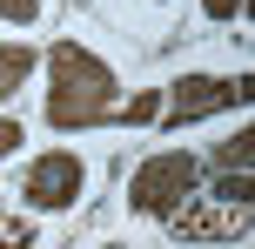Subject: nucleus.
Instances as JSON below:
<instances>
[{
  "mask_svg": "<svg viewBox=\"0 0 255 249\" xmlns=\"http://www.w3.org/2000/svg\"><path fill=\"white\" fill-rule=\"evenodd\" d=\"M121 94V74L81 40H54L47 47V121L54 128H94L108 121Z\"/></svg>",
  "mask_w": 255,
  "mask_h": 249,
  "instance_id": "nucleus-1",
  "label": "nucleus"
},
{
  "mask_svg": "<svg viewBox=\"0 0 255 249\" xmlns=\"http://www.w3.org/2000/svg\"><path fill=\"white\" fill-rule=\"evenodd\" d=\"M195 182H202V162L188 148H161V155H148L128 175V209L134 216H168V209H181L195 196Z\"/></svg>",
  "mask_w": 255,
  "mask_h": 249,
  "instance_id": "nucleus-2",
  "label": "nucleus"
},
{
  "mask_svg": "<svg viewBox=\"0 0 255 249\" xmlns=\"http://www.w3.org/2000/svg\"><path fill=\"white\" fill-rule=\"evenodd\" d=\"M249 101V81H229V74H181L175 88L161 94V128H188V121H208L222 108H242Z\"/></svg>",
  "mask_w": 255,
  "mask_h": 249,
  "instance_id": "nucleus-3",
  "label": "nucleus"
},
{
  "mask_svg": "<svg viewBox=\"0 0 255 249\" xmlns=\"http://www.w3.org/2000/svg\"><path fill=\"white\" fill-rule=\"evenodd\" d=\"M81 189H88V162L74 155V148H47V155L27 162V182L20 196L34 202V209H74Z\"/></svg>",
  "mask_w": 255,
  "mask_h": 249,
  "instance_id": "nucleus-4",
  "label": "nucleus"
},
{
  "mask_svg": "<svg viewBox=\"0 0 255 249\" xmlns=\"http://www.w3.org/2000/svg\"><path fill=\"white\" fill-rule=\"evenodd\" d=\"M168 229H175V236H242L249 216H242V202H235L229 216H215V209H188V202H181V209H168Z\"/></svg>",
  "mask_w": 255,
  "mask_h": 249,
  "instance_id": "nucleus-5",
  "label": "nucleus"
},
{
  "mask_svg": "<svg viewBox=\"0 0 255 249\" xmlns=\"http://www.w3.org/2000/svg\"><path fill=\"white\" fill-rule=\"evenodd\" d=\"M40 54L27 47V40H0V101H13V94L27 88V74H34Z\"/></svg>",
  "mask_w": 255,
  "mask_h": 249,
  "instance_id": "nucleus-6",
  "label": "nucleus"
},
{
  "mask_svg": "<svg viewBox=\"0 0 255 249\" xmlns=\"http://www.w3.org/2000/svg\"><path fill=\"white\" fill-rule=\"evenodd\" d=\"M154 115H161V88H141L128 108H108V121H134V128H141V121H154Z\"/></svg>",
  "mask_w": 255,
  "mask_h": 249,
  "instance_id": "nucleus-7",
  "label": "nucleus"
},
{
  "mask_svg": "<svg viewBox=\"0 0 255 249\" xmlns=\"http://www.w3.org/2000/svg\"><path fill=\"white\" fill-rule=\"evenodd\" d=\"M215 169H222V175H249V135H235V142L215 148Z\"/></svg>",
  "mask_w": 255,
  "mask_h": 249,
  "instance_id": "nucleus-8",
  "label": "nucleus"
},
{
  "mask_svg": "<svg viewBox=\"0 0 255 249\" xmlns=\"http://www.w3.org/2000/svg\"><path fill=\"white\" fill-rule=\"evenodd\" d=\"M0 20H13V27H34V20H40V0H0Z\"/></svg>",
  "mask_w": 255,
  "mask_h": 249,
  "instance_id": "nucleus-9",
  "label": "nucleus"
},
{
  "mask_svg": "<svg viewBox=\"0 0 255 249\" xmlns=\"http://www.w3.org/2000/svg\"><path fill=\"white\" fill-rule=\"evenodd\" d=\"M242 7H249V0H202V13H208V20H235Z\"/></svg>",
  "mask_w": 255,
  "mask_h": 249,
  "instance_id": "nucleus-10",
  "label": "nucleus"
},
{
  "mask_svg": "<svg viewBox=\"0 0 255 249\" xmlns=\"http://www.w3.org/2000/svg\"><path fill=\"white\" fill-rule=\"evenodd\" d=\"M13 148H20V121L0 115V155H13Z\"/></svg>",
  "mask_w": 255,
  "mask_h": 249,
  "instance_id": "nucleus-11",
  "label": "nucleus"
}]
</instances>
